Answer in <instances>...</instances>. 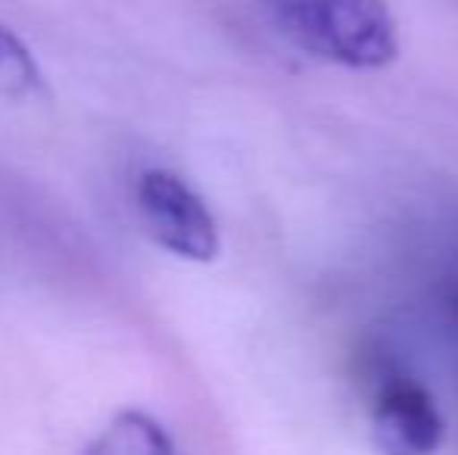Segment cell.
<instances>
[{
  "instance_id": "6da1fadb",
  "label": "cell",
  "mask_w": 458,
  "mask_h": 455,
  "mask_svg": "<svg viewBox=\"0 0 458 455\" xmlns=\"http://www.w3.org/2000/svg\"><path fill=\"white\" fill-rule=\"evenodd\" d=\"M277 31L315 60L384 69L396 60V22L384 0H268Z\"/></svg>"
},
{
  "instance_id": "3957f363",
  "label": "cell",
  "mask_w": 458,
  "mask_h": 455,
  "mask_svg": "<svg viewBox=\"0 0 458 455\" xmlns=\"http://www.w3.org/2000/svg\"><path fill=\"white\" fill-rule=\"evenodd\" d=\"M371 434L380 455H434L443 443V415L411 377H386L371 402Z\"/></svg>"
},
{
  "instance_id": "5b68a950",
  "label": "cell",
  "mask_w": 458,
  "mask_h": 455,
  "mask_svg": "<svg viewBox=\"0 0 458 455\" xmlns=\"http://www.w3.org/2000/svg\"><path fill=\"white\" fill-rule=\"evenodd\" d=\"M0 94L10 100H38L47 94L44 72L19 35L0 25Z\"/></svg>"
},
{
  "instance_id": "277c9868",
  "label": "cell",
  "mask_w": 458,
  "mask_h": 455,
  "mask_svg": "<svg viewBox=\"0 0 458 455\" xmlns=\"http://www.w3.org/2000/svg\"><path fill=\"white\" fill-rule=\"evenodd\" d=\"M88 455H178V446L153 415L125 409L109 418Z\"/></svg>"
},
{
  "instance_id": "7a4b0ae2",
  "label": "cell",
  "mask_w": 458,
  "mask_h": 455,
  "mask_svg": "<svg viewBox=\"0 0 458 455\" xmlns=\"http://www.w3.org/2000/svg\"><path fill=\"white\" fill-rule=\"evenodd\" d=\"M144 231L184 262H212L222 249L216 215L206 200L169 169H147L134 188Z\"/></svg>"
},
{
  "instance_id": "8992f818",
  "label": "cell",
  "mask_w": 458,
  "mask_h": 455,
  "mask_svg": "<svg viewBox=\"0 0 458 455\" xmlns=\"http://www.w3.org/2000/svg\"><path fill=\"white\" fill-rule=\"evenodd\" d=\"M453 312H455V318H458V287H455V293H453Z\"/></svg>"
}]
</instances>
